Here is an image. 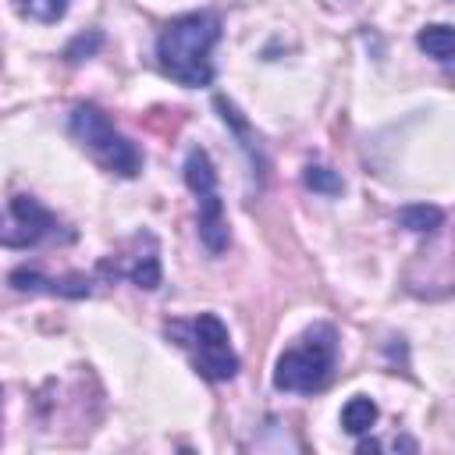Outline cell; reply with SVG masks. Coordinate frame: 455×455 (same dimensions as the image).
<instances>
[{
  "label": "cell",
  "instance_id": "12",
  "mask_svg": "<svg viewBox=\"0 0 455 455\" xmlns=\"http://www.w3.org/2000/svg\"><path fill=\"white\" fill-rule=\"evenodd\" d=\"M128 277H132V284H139V288H146V291H153V288H160V256H156V245H149V252H142V256H135L132 259V267H128Z\"/></svg>",
  "mask_w": 455,
  "mask_h": 455
},
{
  "label": "cell",
  "instance_id": "8",
  "mask_svg": "<svg viewBox=\"0 0 455 455\" xmlns=\"http://www.w3.org/2000/svg\"><path fill=\"white\" fill-rule=\"evenodd\" d=\"M395 220H398L405 231H412V235H434V231L444 224V210L434 206V203H409V206L398 210Z\"/></svg>",
  "mask_w": 455,
  "mask_h": 455
},
{
  "label": "cell",
  "instance_id": "6",
  "mask_svg": "<svg viewBox=\"0 0 455 455\" xmlns=\"http://www.w3.org/2000/svg\"><path fill=\"white\" fill-rule=\"evenodd\" d=\"M11 288L18 291H50V295H64V299H82L92 291V281L82 277V274H71V277H43L39 270L32 267H18L11 270Z\"/></svg>",
  "mask_w": 455,
  "mask_h": 455
},
{
  "label": "cell",
  "instance_id": "15",
  "mask_svg": "<svg viewBox=\"0 0 455 455\" xmlns=\"http://www.w3.org/2000/svg\"><path fill=\"white\" fill-rule=\"evenodd\" d=\"M103 46V32H82V36H75L71 43H68V50H64V57L68 60H82V57H92L96 50Z\"/></svg>",
  "mask_w": 455,
  "mask_h": 455
},
{
  "label": "cell",
  "instance_id": "3",
  "mask_svg": "<svg viewBox=\"0 0 455 455\" xmlns=\"http://www.w3.org/2000/svg\"><path fill=\"white\" fill-rule=\"evenodd\" d=\"M68 132H71V139H75L82 149H89L110 174L135 178V174L142 171V153H139V146H135L132 139H124L96 103H78V107L71 110V117H68Z\"/></svg>",
  "mask_w": 455,
  "mask_h": 455
},
{
  "label": "cell",
  "instance_id": "11",
  "mask_svg": "<svg viewBox=\"0 0 455 455\" xmlns=\"http://www.w3.org/2000/svg\"><path fill=\"white\" fill-rule=\"evenodd\" d=\"M213 107L220 110V117H224V124H231V128H235V135L242 139V146L249 149V156H252V164H256V160H259V146H256V135L249 132V124H245V117L238 114V107H235L231 100H224V96H217V100H213ZM259 164H263V160H259Z\"/></svg>",
  "mask_w": 455,
  "mask_h": 455
},
{
  "label": "cell",
  "instance_id": "2",
  "mask_svg": "<svg viewBox=\"0 0 455 455\" xmlns=\"http://www.w3.org/2000/svg\"><path fill=\"white\" fill-rule=\"evenodd\" d=\"M338 359V334L331 323H313L274 363V387L291 395H313L331 380Z\"/></svg>",
  "mask_w": 455,
  "mask_h": 455
},
{
  "label": "cell",
  "instance_id": "7",
  "mask_svg": "<svg viewBox=\"0 0 455 455\" xmlns=\"http://www.w3.org/2000/svg\"><path fill=\"white\" fill-rule=\"evenodd\" d=\"M11 217L21 228V245H36L43 235H50L57 228V220L32 199V196H14L11 199Z\"/></svg>",
  "mask_w": 455,
  "mask_h": 455
},
{
  "label": "cell",
  "instance_id": "13",
  "mask_svg": "<svg viewBox=\"0 0 455 455\" xmlns=\"http://www.w3.org/2000/svg\"><path fill=\"white\" fill-rule=\"evenodd\" d=\"M302 181H306V188H313V192H320V196H341V178L331 171V167H323V164H309L306 171H302Z\"/></svg>",
  "mask_w": 455,
  "mask_h": 455
},
{
  "label": "cell",
  "instance_id": "5",
  "mask_svg": "<svg viewBox=\"0 0 455 455\" xmlns=\"http://www.w3.org/2000/svg\"><path fill=\"white\" fill-rule=\"evenodd\" d=\"M188 341L196 345V370L206 380H231L238 373V355L231 348L228 327L217 313H199L188 323Z\"/></svg>",
  "mask_w": 455,
  "mask_h": 455
},
{
  "label": "cell",
  "instance_id": "14",
  "mask_svg": "<svg viewBox=\"0 0 455 455\" xmlns=\"http://www.w3.org/2000/svg\"><path fill=\"white\" fill-rule=\"evenodd\" d=\"M18 7H21V14H28V18L43 21V25L60 21L68 14V0H21Z\"/></svg>",
  "mask_w": 455,
  "mask_h": 455
},
{
  "label": "cell",
  "instance_id": "4",
  "mask_svg": "<svg viewBox=\"0 0 455 455\" xmlns=\"http://www.w3.org/2000/svg\"><path fill=\"white\" fill-rule=\"evenodd\" d=\"M185 185L196 196V210H199V242L206 245V252L220 256L231 245V231H228V213H224V199L217 192V171L213 160L203 146H192L185 153Z\"/></svg>",
  "mask_w": 455,
  "mask_h": 455
},
{
  "label": "cell",
  "instance_id": "1",
  "mask_svg": "<svg viewBox=\"0 0 455 455\" xmlns=\"http://www.w3.org/2000/svg\"><path fill=\"white\" fill-rule=\"evenodd\" d=\"M220 39V18L213 11H188L171 18L156 36V64L185 89L213 82V46Z\"/></svg>",
  "mask_w": 455,
  "mask_h": 455
},
{
  "label": "cell",
  "instance_id": "9",
  "mask_svg": "<svg viewBox=\"0 0 455 455\" xmlns=\"http://www.w3.org/2000/svg\"><path fill=\"white\" fill-rule=\"evenodd\" d=\"M373 423H377V402H373V398L355 395V398H348V402L341 405V430H345V434L363 437V434L373 430Z\"/></svg>",
  "mask_w": 455,
  "mask_h": 455
},
{
  "label": "cell",
  "instance_id": "16",
  "mask_svg": "<svg viewBox=\"0 0 455 455\" xmlns=\"http://www.w3.org/2000/svg\"><path fill=\"white\" fill-rule=\"evenodd\" d=\"M377 448H380V441H373V437H370V441H366V437L359 441V451H377Z\"/></svg>",
  "mask_w": 455,
  "mask_h": 455
},
{
  "label": "cell",
  "instance_id": "10",
  "mask_svg": "<svg viewBox=\"0 0 455 455\" xmlns=\"http://www.w3.org/2000/svg\"><path fill=\"white\" fill-rule=\"evenodd\" d=\"M416 46H419L427 57H434L437 64H448V60H451V50H455L451 25H444V21H437V25H423V28L416 32Z\"/></svg>",
  "mask_w": 455,
  "mask_h": 455
}]
</instances>
